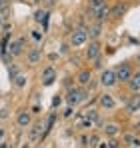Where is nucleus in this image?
Returning <instances> with one entry per match:
<instances>
[{
  "mask_svg": "<svg viewBox=\"0 0 140 148\" xmlns=\"http://www.w3.org/2000/svg\"><path fill=\"white\" fill-rule=\"evenodd\" d=\"M90 14H92L94 18L98 20V22H104L108 16H110V8H108V4L104 2V4H100L98 8H94V10H90Z\"/></svg>",
  "mask_w": 140,
  "mask_h": 148,
  "instance_id": "obj_4",
  "label": "nucleus"
},
{
  "mask_svg": "<svg viewBox=\"0 0 140 148\" xmlns=\"http://www.w3.org/2000/svg\"><path fill=\"white\" fill-rule=\"evenodd\" d=\"M106 146L108 148H118V142L116 140H110V142H106Z\"/></svg>",
  "mask_w": 140,
  "mask_h": 148,
  "instance_id": "obj_27",
  "label": "nucleus"
},
{
  "mask_svg": "<svg viewBox=\"0 0 140 148\" xmlns=\"http://www.w3.org/2000/svg\"><path fill=\"white\" fill-rule=\"evenodd\" d=\"M32 38H34V40H42V34H40L38 30H32Z\"/></svg>",
  "mask_w": 140,
  "mask_h": 148,
  "instance_id": "obj_26",
  "label": "nucleus"
},
{
  "mask_svg": "<svg viewBox=\"0 0 140 148\" xmlns=\"http://www.w3.org/2000/svg\"><path fill=\"white\" fill-rule=\"evenodd\" d=\"M30 140H38L40 136H42V124H34L32 128H30Z\"/></svg>",
  "mask_w": 140,
  "mask_h": 148,
  "instance_id": "obj_15",
  "label": "nucleus"
},
{
  "mask_svg": "<svg viewBox=\"0 0 140 148\" xmlns=\"http://www.w3.org/2000/svg\"><path fill=\"white\" fill-rule=\"evenodd\" d=\"M100 56V44L96 42V40H92L90 44H88V48H86V58L88 60H94V58H98Z\"/></svg>",
  "mask_w": 140,
  "mask_h": 148,
  "instance_id": "obj_9",
  "label": "nucleus"
},
{
  "mask_svg": "<svg viewBox=\"0 0 140 148\" xmlns=\"http://www.w3.org/2000/svg\"><path fill=\"white\" fill-rule=\"evenodd\" d=\"M26 58H28V62H30V64H38V62H40V58H42V54H40V50H38V48H32V50H28Z\"/></svg>",
  "mask_w": 140,
  "mask_h": 148,
  "instance_id": "obj_12",
  "label": "nucleus"
},
{
  "mask_svg": "<svg viewBox=\"0 0 140 148\" xmlns=\"http://www.w3.org/2000/svg\"><path fill=\"white\" fill-rule=\"evenodd\" d=\"M126 12V4H122V2H118L116 6L110 10V16H114V18H118V16H122Z\"/></svg>",
  "mask_w": 140,
  "mask_h": 148,
  "instance_id": "obj_16",
  "label": "nucleus"
},
{
  "mask_svg": "<svg viewBox=\"0 0 140 148\" xmlns=\"http://www.w3.org/2000/svg\"><path fill=\"white\" fill-rule=\"evenodd\" d=\"M86 98H88V92L86 90H82V88H70L68 96H66V102H68V106H76V104L84 102Z\"/></svg>",
  "mask_w": 140,
  "mask_h": 148,
  "instance_id": "obj_1",
  "label": "nucleus"
},
{
  "mask_svg": "<svg viewBox=\"0 0 140 148\" xmlns=\"http://www.w3.org/2000/svg\"><path fill=\"white\" fill-rule=\"evenodd\" d=\"M22 50H24V38H18V40H14V42L8 44V54L10 56H20Z\"/></svg>",
  "mask_w": 140,
  "mask_h": 148,
  "instance_id": "obj_7",
  "label": "nucleus"
},
{
  "mask_svg": "<svg viewBox=\"0 0 140 148\" xmlns=\"http://www.w3.org/2000/svg\"><path fill=\"white\" fill-rule=\"evenodd\" d=\"M136 110H138V112H140V100H138V108H136Z\"/></svg>",
  "mask_w": 140,
  "mask_h": 148,
  "instance_id": "obj_33",
  "label": "nucleus"
},
{
  "mask_svg": "<svg viewBox=\"0 0 140 148\" xmlns=\"http://www.w3.org/2000/svg\"><path fill=\"white\" fill-rule=\"evenodd\" d=\"M34 20L46 28L48 26V10H36V12H34Z\"/></svg>",
  "mask_w": 140,
  "mask_h": 148,
  "instance_id": "obj_11",
  "label": "nucleus"
},
{
  "mask_svg": "<svg viewBox=\"0 0 140 148\" xmlns=\"http://www.w3.org/2000/svg\"><path fill=\"white\" fill-rule=\"evenodd\" d=\"M16 74H18V68H16V66H12V68L8 70V76H10V80H14V78H16Z\"/></svg>",
  "mask_w": 140,
  "mask_h": 148,
  "instance_id": "obj_25",
  "label": "nucleus"
},
{
  "mask_svg": "<svg viewBox=\"0 0 140 148\" xmlns=\"http://www.w3.org/2000/svg\"><path fill=\"white\" fill-rule=\"evenodd\" d=\"M22 148H30V144H22Z\"/></svg>",
  "mask_w": 140,
  "mask_h": 148,
  "instance_id": "obj_32",
  "label": "nucleus"
},
{
  "mask_svg": "<svg viewBox=\"0 0 140 148\" xmlns=\"http://www.w3.org/2000/svg\"><path fill=\"white\" fill-rule=\"evenodd\" d=\"M128 86H130V90H132V92H138V90H140V70L136 74H132V76H130Z\"/></svg>",
  "mask_w": 140,
  "mask_h": 148,
  "instance_id": "obj_13",
  "label": "nucleus"
},
{
  "mask_svg": "<svg viewBox=\"0 0 140 148\" xmlns=\"http://www.w3.org/2000/svg\"><path fill=\"white\" fill-rule=\"evenodd\" d=\"M86 30H88V38H98V36L102 34V26H100V22L94 24V26H90V28H86Z\"/></svg>",
  "mask_w": 140,
  "mask_h": 148,
  "instance_id": "obj_18",
  "label": "nucleus"
},
{
  "mask_svg": "<svg viewBox=\"0 0 140 148\" xmlns=\"http://www.w3.org/2000/svg\"><path fill=\"white\" fill-rule=\"evenodd\" d=\"M2 138H4V130L0 128V140H2Z\"/></svg>",
  "mask_w": 140,
  "mask_h": 148,
  "instance_id": "obj_31",
  "label": "nucleus"
},
{
  "mask_svg": "<svg viewBox=\"0 0 140 148\" xmlns=\"http://www.w3.org/2000/svg\"><path fill=\"white\" fill-rule=\"evenodd\" d=\"M84 118H86V120H88L90 124L98 122V110H94V108H90V110H86V112H84Z\"/></svg>",
  "mask_w": 140,
  "mask_h": 148,
  "instance_id": "obj_19",
  "label": "nucleus"
},
{
  "mask_svg": "<svg viewBox=\"0 0 140 148\" xmlns=\"http://www.w3.org/2000/svg\"><path fill=\"white\" fill-rule=\"evenodd\" d=\"M114 74H116V82H128L132 76V68H130V64H120L114 70Z\"/></svg>",
  "mask_w": 140,
  "mask_h": 148,
  "instance_id": "obj_3",
  "label": "nucleus"
},
{
  "mask_svg": "<svg viewBox=\"0 0 140 148\" xmlns=\"http://www.w3.org/2000/svg\"><path fill=\"white\" fill-rule=\"evenodd\" d=\"M90 78H92V72H90V70H82V72L78 74L76 80H78L82 86H86V84H90Z\"/></svg>",
  "mask_w": 140,
  "mask_h": 148,
  "instance_id": "obj_14",
  "label": "nucleus"
},
{
  "mask_svg": "<svg viewBox=\"0 0 140 148\" xmlns=\"http://www.w3.org/2000/svg\"><path fill=\"white\" fill-rule=\"evenodd\" d=\"M124 142H126L128 146H140V140L134 134H126V136H124Z\"/></svg>",
  "mask_w": 140,
  "mask_h": 148,
  "instance_id": "obj_20",
  "label": "nucleus"
},
{
  "mask_svg": "<svg viewBox=\"0 0 140 148\" xmlns=\"http://www.w3.org/2000/svg\"><path fill=\"white\" fill-rule=\"evenodd\" d=\"M100 84L106 86V88L114 86L116 84V74H114V70H102V74H100Z\"/></svg>",
  "mask_w": 140,
  "mask_h": 148,
  "instance_id": "obj_5",
  "label": "nucleus"
},
{
  "mask_svg": "<svg viewBox=\"0 0 140 148\" xmlns=\"http://www.w3.org/2000/svg\"><path fill=\"white\" fill-rule=\"evenodd\" d=\"M86 42H88V30L86 28H74V32L70 34V44L74 48H78V46H82Z\"/></svg>",
  "mask_w": 140,
  "mask_h": 148,
  "instance_id": "obj_2",
  "label": "nucleus"
},
{
  "mask_svg": "<svg viewBox=\"0 0 140 148\" xmlns=\"http://www.w3.org/2000/svg\"><path fill=\"white\" fill-rule=\"evenodd\" d=\"M4 2H8V0H4Z\"/></svg>",
  "mask_w": 140,
  "mask_h": 148,
  "instance_id": "obj_34",
  "label": "nucleus"
},
{
  "mask_svg": "<svg viewBox=\"0 0 140 148\" xmlns=\"http://www.w3.org/2000/svg\"><path fill=\"white\" fill-rule=\"evenodd\" d=\"M54 120H56V112H52V114L48 116V120H46V126H44V132H42V136H44L46 132H50V128L54 126Z\"/></svg>",
  "mask_w": 140,
  "mask_h": 148,
  "instance_id": "obj_21",
  "label": "nucleus"
},
{
  "mask_svg": "<svg viewBox=\"0 0 140 148\" xmlns=\"http://www.w3.org/2000/svg\"><path fill=\"white\" fill-rule=\"evenodd\" d=\"M98 104L102 106V108H106V110H112L114 106H116V100L112 94H102L100 98H98Z\"/></svg>",
  "mask_w": 140,
  "mask_h": 148,
  "instance_id": "obj_8",
  "label": "nucleus"
},
{
  "mask_svg": "<svg viewBox=\"0 0 140 148\" xmlns=\"http://www.w3.org/2000/svg\"><path fill=\"white\" fill-rule=\"evenodd\" d=\"M104 134H108V136H116L118 134V124H114V122H108V124H104Z\"/></svg>",
  "mask_w": 140,
  "mask_h": 148,
  "instance_id": "obj_17",
  "label": "nucleus"
},
{
  "mask_svg": "<svg viewBox=\"0 0 140 148\" xmlns=\"http://www.w3.org/2000/svg\"><path fill=\"white\" fill-rule=\"evenodd\" d=\"M40 2H44V4H46V6H52V4H54V2H56V0H40Z\"/></svg>",
  "mask_w": 140,
  "mask_h": 148,
  "instance_id": "obj_28",
  "label": "nucleus"
},
{
  "mask_svg": "<svg viewBox=\"0 0 140 148\" xmlns=\"http://www.w3.org/2000/svg\"><path fill=\"white\" fill-rule=\"evenodd\" d=\"M54 80H56V70H54L52 66H46V68L42 70V84H44V86H52Z\"/></svg>",
  "mask_w": 140,
  "mask_h": 148,
  "instance_id": "obj_6",
  "label": "nucleus"
},
{
  "mask_svg": "<svg viewBox=\"0 0 140 148\" xmlns=\"http://www.w3.org/2000/svg\"><path fill=\"white\" fill-rule=\"evenodd\" d=\"M16 122L20 128H26L28 124H30V112H26V110H20L18 112V116H16Z\"/></svg>",
  "mask_w": 140,
  "mask_h": 148,
  "instance_id": "obj_10",
  "label": "nucleus"
},
{
  "mask_svg": "<svg viewBox=\"0 0 140 148\" xmlns=\"http://www.w3.org/2000/svg\"><path fill=\"white\" fill-rule=\"evenodd\" d=\"M100 4H104V0H88V6H90V10H94V8H98Z\"/></svg>",
  "mask_w": 140,
  "mask_h": 148,
  "instance_id": "obj_24",
  "label": "nucleus"
},
{
  "mask_svg": "<svg viewBox=\"0 0 140 148\" xmlns=\"http://www.w3.org/2000/svg\"><path fill=\"white\" fill-rule=\"evenodd\" d=\"M14 84H16V86H24V84H26V76H24V74H16Z\"/></svg>",
  "mask_w": 140,
  "mask_h": 148,
  "instance_id": "obj_22",
  "label": "nucleus"
},
{
  "mask_svg": "<svg viewBox=\"0 0 140 148\" xmlns=\"http://www.w3.org/2000/svg\"><path fill=\"white\" fill-rule=\"evenodd\" d=\"M138 96H134V98L130 100V102H128V110H136V108H138Z\"/></svg>",
  "mask_w": 140,
  "mask_h": 148,
  "instance_id": "obj_23",
  "label": "nucleus"
},
{
  "mask_svg": "<svg viewBox=\"0 0 140 148\" xmlns=\"http://www.w3.org/2000/svg\"><path fill=\"white\" fill-rule=\"evenodd\" d=\"M4 8H6V2H4V0H0V12H2Z\"/></svg>",
  "mask_w": 140,
  "mask_h": 148,
  "instance_id": "obj_29",
  "label": "nucleus"
},
{
  "mask_svg": "<svg viewBox=\"0 0 140 148\" xmlns=\"http://www.w3.org/2000/svg\"><path fill=\"white\" fill-rule=\"evenodd\" d=\"M0 148H10V146H8V142H0Z\"/></svg>",
  "mask_w": 140,
  "mask_h": 148,
  "instance_id": "obj_30",
  "label": "nucleus"
}]
</instances>
